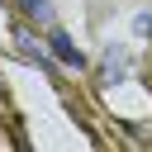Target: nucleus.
Instances as JSON below:
<instances>
[{
	"label": "nucleus",
	"mask_w": 152,
	"mask_h": 152,
	"mask_svg": "<svg viewBox=\"0 0 152 152\" xmlns=\"http://www.w3.org/2000/svg\"><path fill=\"white\" fill-rule=\"evenodd\" d=\"M52 52H57V57H62L66 66H81V48H76V43H71L66 33H52Z\"/></svg>",
	"instance_id": "f257e3e1"
},
{
	"label": "nucleus",
	"mask_w": 152,
	"mask_h": 152,
	"mask_svg": "<svg viewBox=\"0 0 152 152\" xmlns=\"http://www.w3.org/2000/svg\"><path fill=\"white\" fill-rule=\"evenodd\" d=\"M19 10L28 14V19H48L52 10H48V0H19Z\"/></svg>",
	"instance_id": "f03ea898"
}]
</instances>
